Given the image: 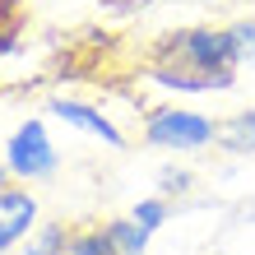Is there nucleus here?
Listing matches in <instances>:
<instances>
[{
    "label": "nucleus",
    "instance_id": "5",
    "mask_svg": "<svg viewBox=\"0 0 255 255\" xmlns=\"http://www.w3.org/2000/svg\"><path fill=\"white\" fill-rule=\"evenodd\" d=\"M42 223V204L23 186H0V255L19 251Z\"/></svg>",
    "mask_w": 255,
    "mask_h": 255
},
{
    "label": "nucleus",
    "instance_id": "9",
    "mask_svg": "<svg viewBox=\"0 0 255 255\" xmlns=\"http://www.w3.org/2000/svg\"><path fill=\"white\" fill-rule=\"evenodd\" d=\"M70 242V223H37L33 237L19 246V255H65Z\"/></svg>",
    "mask_w": 255,
    "mask_h": 255
},
{
    "label": "nucleus",
    "instance_id": "14",
    "mask_svg": "<svg viewBox=\"0 0 255 255\" xmlns=\"http://www.w3.org/2000/svg\"><path fill=\"white\" fill-rule=\"evenodd\" d=\"M14 181V176H9V167H5V162H0V186H9Z\"/></svg>",
    "mask_w": 255,
    "mask_h": 255
},
{
    "label": "nucleus",
    "instance_id": "1",
    "mask_svg": "<svg viewBox=\"0 0 255 255\" xmlns=\"http://www.w3.org/2000/svg\"><path fill=\"white\" fill-rule=\"evenodd\" d=\"M148 65H186V70H204V74H237V42L232 28H214V23H190V28H172L153 42Z\"/></svg>",
    "mask_w": 255,
    "mask_h": 255
},
{
    "label": "nucleus",
    "instance_id": "6",
    "mask_svg": "<svg viewBox=\"0 0 255 255\" xmlns=\"http://www.w3.org/2000/svg\"><path fill=\"white\" fill-rule=\"evenodd\" d=\"M148 79L167 93H223L237 84V74H204V70H186V65H148Z\"/></svg>",
    "mask_w": 255,
    "mask_h": 255
},
{
    "label": "nucleus",
    "instance_id": "2",
    "mask_svg": "<svg viewBox=\"0 0 255 255\" xmlns=\"http://www.w3.org/2000/svg\"><path fill=\"white\" fill-rule=\"evenodd\" d=\"M144 144L158 148V153H176V158H190V153H204V148L218 144V121L204 112H190V107H153L144 116Z\"/></svg>",
    "mask_w": 255,
    "mask_h": 255
},
{
    "label": "nucleus",
    "instance_id": "4",
    "mask_svg": "<svg viewBox=\"0 0 255 255\" xmlns=\"http://www.w3.org/2000/svg\"><path fill=\"white\" fill-rule=\"evenodd\" d=\"M42 112L47 116H56L61 126H70V130H79V134H88V139H98V144H107V148H126V134H121V126L112 121L102 107H93V102H84V98H65V93H51L47 102H42Z\"/></svg>",
    "mask_w": 255,
    "mask_h": 255
},
{
    "label": "nucleus",
    "instance_id": "11",
    "mask_svg": "<svg viewBox=\"0 0 255 255\" xmlns=\"http://www.w3.org/2000/svg\"><path fill=\"white\" fill-rule=\"evenodd\" d=\"M130 218L139 223V228H144L148 237H153V232L162 228V223L172 218V200H162V195H148V200H139V204L130 209Z\"/></svg>",
    "mask_w": 255,
    "mask_h": 255
},
{
    "label": "nucleus",
    "instance_id": "3",
    "mask_svg": "<svg viewBox=\"0 0 255 255\" xmlns=\"http://www.w3.org/2000/svg\"><path fill=\"white\" fill-rule=\"evenodd\" d=\"M9 167L14 181L33 186V181H51L56 172H61V148L56 139L47 134V121L42 116H28V121L14 126V134L5 139V158H0Z\"/></svg>",
    "mask_w": 255,
    "mask_h": 255
},
{
    "label": "nucleus",
    "instance_id": "10",
    "mask_svg": "<svg viewBox=\"0 0 255 255\" xmlns=\"http://www.w3.org/2000/svg\"><path fill=\"white\" fill-rule=\"evenodd\" d=\"M65 255H116V246H112L107 228H102V223H93V228H70Z\"/></svg>",
    "mask_w": 255,
    "mask_h": 255
},
{
    "label": "nucleus",
    "instance_id": "15",
    "mask_svg": "<svg viewBox=\"0 0 255 255\" xmlns=\"http://www.w3.org/2000/svg\"><path fill=\"white\" fill-rule=\"evenodd\" d=\"M181 5H214V0H181Z\"/></svg>",
    "mask_w": 255,
    "mask_h": 255
},
{
    "label": "nucleus",
    "instance_id": "7",
    "mask_svg": "<svg viewBox=\"0 0 255 255\" xmlns=\"http://www.w3.org/2000/svg\"><path fill=\"white\" fill-rule=\"evenodd\" d=\"M218 148L232 158H255V107L228 112L218 121Z\"/></svg>",
    "mask_w": 255,
    "mask_h": 255
},
{
    "label": "nucleus",
    "instance_id": "8",
    "mask_svg": "<svg viewBox=\"0 0 255 255\" xmlns=\"http://www.w3.org/2000/svg\"><path fill=\"white\" fill-rule=\"evenodd\" d=\"M102 228H107V237H112L116 255H148V232H144L130 214H126V218H107Z\"/></svg>",
    "mask_w": 255,
    "mask_h": 255
},
{
    "label": "nucleus",
    "instance_id": "12",
    "mask_svg": "<svg viewBox=\"0 0 255 255\" xmlns=\"http://www.w3.org/2000/svg\"><path fill=\"white\" fill-rule=\"evenodd\" d=\"M232 42H237V61L242 70H255V19H232Z\"/></svg>",
    "mask_w": 255,
    "mask_h": 255
},
{
    "label": "nucleus",
    "instance_id": "13",
    "mask_svg": "<svg viewBox=\"0 0 255 255\" xmlns=\"http://www.w3.org/2000/svg\"><path fill=\"white\" fill-rule=\"evenodd\" d=\"M190 181H195V176L186 167H162L158 172V195H162V200H181V195H190Z\"/></svg>",
    "mask_w": 255,
    "mask_h": 255
}]
</instances>
